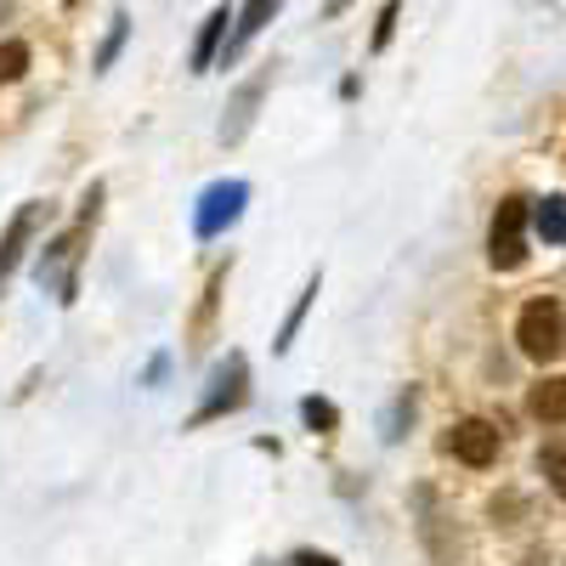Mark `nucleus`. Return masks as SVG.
Listing matches in <instances>:
<instances>
[{
	"label": "nucleus",
	"instance_id": "14",
	"mask_svg": "<svg viewBox=\"0 0 566 566\" xmlns=\"http://www.w3.org/2000/svg\"><path fill=\"white\" fill-rule=\"evenodd\" d=\"M125 34H130V18H125V12H114V18H108V34H103V45H97V57H91V69L108 74V69H114V57L125 52Z\"/></svg>",
	"mask_w": 566,
	"mask_h": 566
},
{
	"label": "nucleus",
	"instance_id": "13",
	"mask_svg": "<svg viewBox=\"0 0 566 566\" xmlns=\"http://www.w3.org/2000/svg\"><path fill=\"white\" fill-rule=\"evenodd\" d=\"M533 232L544 244H566V199H544L533 210Z\"/></svg>",
	"mask_w": 566,
	"mask_h": 566
},
{
	"label": "nucleus",
	"instance_id": "21",
	"mask_svg": "<svg viewBox=\"0 0 566 566\" xmlns=\"http://www.w3.org/2000/svg\"><path fill=\"white\" fill-rule=\"evenodd\" d=\"M165 374H170V357H154V363H148V374H142V386H159Z\"/></svg>",
	"mask_w": 566,
	"mask_h": 566
},
{
	"label": "nucleus",
	"instance_id": "4",
	"mask_svg": "<svg viewBox=\"0 0 566 566\" xmlns=\"http://www.w3.org/2000/svg\"><path fill=\"white\" fill-rule=\"evenodd\" d=\"M244 205H250V181H210L199 193V210H193V232L199 239H221L244 216Z\"/></svg>",
	"mask_w": 566,
	"mask_h": 566
},
{
	"label": "nucleus",
	"instance_id": "10",
	"mask_svg": "<svg viewBox=\"0 0 566 566\" xmlns=\"http://www.w3.org/2000/svg\"><path fill=\"white\" fill-rule=\"evenodd\" d=\"M34 221H40V205H23V210L12 216L7 239H0V283L18 272V261H23V250H29V239H34Z\"/></svg>",
	"mask_w": 566,
	"mask_h": 566
},
{
	"label": "nucleus",
	"instance_id": "6",
	"mask_svg": "<svg viewBox=\"0 0 566 566\" xmlns=\"http://www.w3.org/2000/svg\"><path fill=\"white\" fill-rule=\"evenodd\" d=\"M442 448H448L459 464H470V470H488V464L499 459V424H488V419H459Z\"/></svg>",
	"mask_w": 566,
	"mask_h": 566
},
{
	"label": "nucleus",
	"instance_id": "5",
	"mask_svg": "<svg viewBox=\"0 0 566 566\" xmlns=\"http://www.w3.org/2000/svg\"><path fill=\"white\" fill-rule=\"evenodd\" d=\"M244 397H250V363H244V352H232V357L210 374V397L199 402V413L187 419V424H210V419H221V413H239Z\"/></svg>",
	"mask_w": 566,
	"mask_h": 566
},
{
	"label": "nucleus",
	"instance_id": "3",
	"mask_svg": "<svg viewBox=\"0 0 566 566\" xmlns=\"http://www.w3.org/2000/svg\"><path fill=\"white\" fill-rule=\"evenodd\" d=\"M527 221H533V205L527 199H504L493 210V232H488V261L499 272H522L527 266Z\"/></svg>",
	"mask_w": 566,
	"mask_h": 566
},
{
	"label": "nucleus",
	"instance_id": "11",
	"mask_svg": "<svg viewBox=\"0 0 566 566\" xmlns=\"http://www.w3.org/2000/svg\"><path fill=\"white\" fill-rule=\"evenodd\" d=\"M527 408H533V419H544V424H566V374H549V380H538L533 397H527Z\"/></svg>",
	"mask_w": 566,
	"mask_h": 566
},
{
	"label": "nucleus",
	"instance_id": "1",
	"mask_svg": "<svg viewBox=\"0 0 566 566\" xmlns=\"http://www.w3.org/2000/svg\"><path fill=\"white\" fill-rule=\"evenodd\" d=\"M85 232H91V221H74V227L57 232V239L40 250V261H34V277L45 283V290H57L63 306H69L74 290H80V244H85Z\"/></svg>",
	"mask_w": 566,
	"mask_h": 566
},
{
	"label": "nucleus",
	"instance_id": "19",
	"mask_svg": "<svg viewBox=\"0 0 566 566\" xmlns=\"http://www.w3.org/2000/svg\"><path fill=\"white\" fill-rule=\"evenodd\" d=\"M397 18H402V0H386V7H380V18H374V52H386V45H391V34H397Z\"/></svg>",
	"mask_w": 566,
	"mask_h": 566
},
{
	"label": "nucleus",
	"instance_id": "16",
	"mask_svg": "<svg viewBox=\"0 0 566 566\" xmlns=\"http://www.w3.org/2000/svg\"><path fill=\"white\" fill-rule=\"evenodd\" d=\"M301 419H306V431H317V437H328L340 424V408L328 402V397H301Z\"/></svg>",
	"mask_w": 566,
	"mask_h": 566
},
{
	"label": "nucleus",
	"instance_id": "15",
	"mask_svg": "<svg viewBox=\"0 0 566 566\" xmlns=\"http://www.w3.org/2000/svg\"><path fill=\"white\" fill-rule=\"evenodd\" d=\"M538 470H544L549 493L566 504V442H549V448H538Z\"/></svg>",
	"mask_w": 566,
	"mask_h": 566
},
{
	"label": "nucleus",
	"instance_id": "22",
	"mask_svg": "<svg viewBox=\"0 0 566 566\" xmlns=\"http://www.w3.org/2000/svg\"><path fill=\"white\" fill-rule=\"evenodd\" d=\"M346 7H352V0H328V18H340Z\"/></svg>",
	"mask_w": 566,
	"mask_h": 566
},
{
	"label": "nucleus",
	"instance_id": "17",
	"mask_svg": "<svg viewBox=\"0 0 566 566\" xmlns=\"http://www.w3.org/2000/svg\"><path fill=\"white\" fill-rule=\"evenodd\" d=\"M29 63H34L29 45L23 40H7V45H0V85H18L29 74Z\"/></svg>",
	"mask_w": 566,
	"mask_h": 566
},
{
	"label": "nucleus",
	"instance_id": "12",
	"mask_svg": "<svg viewBox=\"0 0 566 566\" xmlns=\"http://www.w3.org/2000/svg\"><path fill=\"white\" fill-rule=\"evenodd\" d=\"M317 290H323V277L312 272L306 277V290H301V301L290 306V317H283V328H277V340H272V352L283 357V352H290L295 346V335H301V323H306V312H312V301H317Z\"/></svg>",
	"mask_w": 566,
	"mask_h": 566
},
{
	"label": "nucleus",
	"instance_id": "7",
	"mask_svg": "<svg viewBox=\"0 0 566 566\" xmlns=\"http://www.w3.org/2000/svg\"><path fill=\"white\" fill-rule=\"evenodd\" d=\"M227 23H239V12H232V7H216L210 18H205V29H199V40H193V57H187V69H193V74H210L216 69V57L227 52Z\"/></svg>",
	"mask_w": 566,
	"mask_h": 566
},
{
	"label": "nucleus",
	"instance_id": "2",
	"mask_svg": "<svg viewBox=\"0 0 566 566\" xmlns=\"http://www.w3.org/2000/svg\"><path fill=\"white\" fill-rule=\"evenodd\" d=\"M515 346H522V357L533 363H549L560 346H566V317H560V301L538 295L522 306V317H515Z\"/></svg>",
	"mask_w": 566,
	"mask_h": 566
},
{
	"label": "nucleus",
	"instance_id": "20",
	"mask_svg": "<svg viewBox=\"0 0 566 566\" xmlns=\"http://www.w3.org/2000/svg\"><path fill=\"white\" fill-rule=\"evenodd\" d=\"M290 566H340V560H335V555H317V549H301Z\"/></svg>",
	"mask_w": 566,
	"mask_h": 566
},
{
	"label": "nucleus",
	"instance_id": "8",
	"mask_svg": "<svg viewBox=\"0 0 566 566\" xmlns=\"http://www.w3.org/2000/svg\"><path fill=\"white\" fill-rule=\"evenodd\" d=\"M266 85H272V74H255L239 97H232V108H227V119H221V142H244V130H250V119H255V108H261V97H266Z\"/></svg>",
	"mask_w": 566,
	"mask_h": 566
},
{
	"label": "nucleus",
	"instance_id": "23",
	"mask_svg": "<svg viewBox=\"0 0 566 566\" xmlns=\"http://www.w3.org/2000/svg\"><path fill=\"white\" fill-rule=\"evenodd\" d=\"M63 7H74V0H63Z\"/></svg>",
	"mask_w": 566,
	"mask_h": 566
},
{
	"label": "nucleus",
	"instance_id": "18",
	"mask_svg": "<svg viewBox=\"0 0 566 566\" xmlns=\"http://www.w3.org/2000/svg\"><path fill=\"white\" fill-rule=\"evenodd\" d=\"M413 419V391H397V402H391V413H386V424H380V437L386 442H402V424Z\"/></svg>",
	"mask_w": 566,
	"mask_h": 566
},
{
	"label": "nucleus",
	"instance_id": "9",
	"mask_svg": "<svg viewBox=\"0 0 566 566\" xmlns=\"http://www.w3.org/2000/svg\"><path fill=\"white\" fill-rule=\"evenodd\" d=\"M277 7H283V0H244V7H239V23H232V40H227V52H221V57H227V63L239 57L244 45L277 18Z\"/></svg>",
	"mask_w": 566,
	"mask_h": 566
}]
</instances>
